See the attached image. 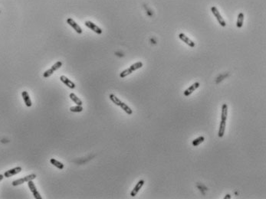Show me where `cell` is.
Segmentation results:
<instances>
[{
	"mask_svg": "<svg viewBox=\"0 0 266 199\" xmlns=\"http://www.w3.org/2000/svg\"><path fill=\"white\" fill-rule=\"evenodd\" d=\"M226 121H224V120H221L220 124V129H219V133H218V136H219V137L222 138L223 137V136H224V133H225V129H226Z\"/></svg>",
	"mask_w": 266,
	"mask_h": 199,
	"instance_id": "obj_13",
	"label": "cell"
},
{
	"mask_svg": "<svg viewBox=\"0 0 266 199\" xmlns=\"http://www.w3.org/2000/svg\"><path fill=\"white\" fill-rule=\"evenodd\" d=\"M179 38H180V40H182L184 43H186L187 45L191 47V48H194V47H195V43H194L192 40H190V38H189L187 36L185 35L183 33H180V35H179Z\"/></svg>",
	"mask_w": 266,
	"mask_h": 199,
	"instance_id": "obj_10",
	"label": "cell"
},
{
	"mask_svg": "<svg viewBox=\"0 0 266 199\" xmlns=\"http://www.w3.org/2000/svg\"><path fill=\"white\" fill-rule=\"evenodd\" d=\"M109 98H110V100H111V101L113 102L114 104H116L117 106H120V103L122 102L119 98L117 97H116L114 94H113V93H111V94L109 95Z\"/></svg>",
	"mask_w": 266,
	"mask_h": 199,
	"instance_id": "obj_19",
	"label": "cell"
},
{
	"mask_svg": "<svg viewBox=\"0 0 266 199\" xmlns=\"http://www.w3.org/2000/svg\"><path fill=\"white\" fill-rule=\"evenodd\" d=\"M84 110L83 106H80V105H77V106H71L70 107V111L73 112V113H81Z\"/></svg>",
	"mask_w": 266,
	"mask_h": 199,
	"instance_id": "obj_21",
	"label": "cell"
},
{
	"mask_svg": "<svg viewBox=\"0 0 266 199\" xmlns=\"http://www.w3.org/2000/svg\"><path fill=\"white\" fill-rule=\"evenodd\" d=\"M144 182H145V181H144V179H141V180H140V181H138L137 183V185H135V187L133 188V189L131 192V197H135L136 195H137V194L138 193V192L141 189V188H142L143 185H144Z\"/></svg>",
	"mask_w": 266,
	"mask_h": 199,
	"instance_id": "obj_8",
	"label": "cell"
},
{
	"mask_svg": "<svg viewBox=\"0 0 266 199\" xmlns=\"http://www.w3.org/2000/svg\"><path fill=\"white\" fill-rule=\"evenodd\" d=\"M22 168H21L20 166H18V167H16V168H12V169H9V170L6 171V172H5L4 173V177L5 178H10L12 176H13V175H16L18 173H20L22 172Z\"/></svg>",
	"mask_w": 266,
	"mask_h": 199,
	"instance_id": "obj_6",
	"label": "cell"
},
{
	"mask_svg": "<svg viewBox=\"0 0 266 199\" xmlns=\"http://www.w3.org/2000/svg\"><path fill=\"white\" fill-rule=\"evenodd\" d=\"M3 179H4V175H2V174H0V181H2V180Z\"/></svg>",
	"mask_w": 266,
	"mask_h": 199,
	"instance_id": "obj_24",
	"label": "cell"
},
{
	"mask_svg": "<svg viewBox=\"0 0 266 199\" xmlns=\"http://www.w3.org/2000/svg\"><path fill=\"white\" fill-rule=\"evenodd\" d=\"M60 80H61V81H62L63 84H65L67 87H68L69 88H71V89L75 88V83H73V82L71 81V80H69L68 78H67V77H65L64 75L61 76Z\"/></svg>",
	"mask_w": 266,
	"mask_h": 199,
	"instance_id": "obj_11",
	"label": "cell"
},
{
	"mask_svg": "<svg viewBox=\"0 0 266 199\" xmlns=\"http://www.w3.org/2000/svg\"><path fill=\"white\" fill-rule=\"evenodd\" d=\"M22 96L23 100H24L25 104L26 105V106H28V107H31L32 104H31V99H30V97H29L28 92H27V91H22Z\"/></svg>",
	"mask_w": 266,
	"mask_h": 199,
	"instance_id": "obj_12",
	"label": "cell"
},
{
	"mask_svg": "<svg viewBox=\"0 0 266 199\" xmlns=\"http://www.w3.org/2000/svg\"><path fill=\"white\" fill-rule=\"evenodd\" d=\"M67 23H68L70 26L72 27V28L75 29V31L78 34L82 33V29H81V27L79 26V25H78L77 24V23H76V22H75L73 19H72V18H68V19H67Z\"/></svg>",
	"mask_w": 266,
	"mask_h": 199,
	"instance_id": "obj_9",
	"label": "cell"
},
{
	"mask_svg": "<svg viewBox=\"0 0 266 199\" xmlns=\"http://www.w3.org/2000/svg\"><path fill=\"white\" fill-rule=\"evenodd\" d=\"M211 11H212V12H213V14L214 15V16H215V18H217L218 22H219L220 25L222 27H226V22H225V20L223 19V18H222V16H221V14L220 13V12H219V10L217 9V8L215 6H213L211 8Z\"/></svg>",
	"mask_w": 266,
	"mask_h": 199,
	"instance_id": "obj_3",
	"label": "cell"
},
{
	"mask_svg": "<svg viewBox=\"0 0 266 199\" xmlns=\"http://www.w3.org/2000/svg\"><path fill=\"white\" fill-rule=\"evenodd\" d=\"M50 162H51V163L52 164L53 166H55L56 168H59V169H63V168H64V164L62 163L61 162L58 161V160H56V159H53V158L50 159Z\"/></svg>",
	"mask_w": 266,
	"mask_h": 199,
	"instance_id": "obj_17",
	"label": "cell"
},
{
	"mask_svg": "<svg viewBox=\"0 0 266 199\" xmlns=\"http://www.w3.org/2000/svg\"><path fill=\"white\" fill-rule=\"evenodd\" d=\"M69 97H70V99H71V100L75 103V104H77V105H80V106H82V104H83L82 101L80 100V98H78V97L75 94V93H70Z\"/></svg>",
	"mask_w": 266,
	"mask_h": 199,
	"instance_id": "obj_16",
	"label": "cell"
},
{
	"mask_svg": "<svg viewBox=\"0 0 266 199\" xmlns=\"http://www.w3.org/2000/svg\"><path fill=\"white\" fill-rule=\"evenodd\" d=\"M204 140H205L204 136H199L198 138L194 139V140L193 141V142H192V144H193V146H199L200 144L202 143V142H204Z\"/></svg>",
	"mask_w": 266,
	"mask_h": 199,
	"instance_id": "obj_20",
	"label": "cell"
},
{
	"mask_svg": "<svg viewBox=\"0 0 266 199\" xmlns=\"http://www.w3.org/2000/svg\"><path fill=\"white\" fill-rule=\"evenodd\" d=\"M243 22H244V14L242 13V12H240L239 15H238V19H237V22H236V26L237 28H242V25H243Z\"/></svg>",
	"mask_w": 266,
	"mask_h": 199,
	"instance_id": "obj_15",
	"label": "cell"
},
{
	"mask_svg": "<svg viewBox=\"0 0 266 199\" xmlns=\"http://www.w3.org/2000/svg\"><path fill=\"white\" fill-rule=\"evenodd\" d=\"M84 25H85L88 29H91L92 31H94L95 33L98 34V35H101V34H102V29H101V28H99L98 25H96L94 23L91 22V21H86L85 23H84Z\"/></svg>",
	"mask_w": 266,
	"mask_h": 199,
	"instance_id": "obj_5",
	"label": "cell"
},
{
	"mask_svg": "<svg viewBox=\"0 0 266 199\" xmlns=\"http://www.w3.org/2000/svg\"><path fill=\"white\" fill-rule=\"evenodd\" d=\"M225 198H226H226H231L230 195H226V197H225Z\"/></svg>",
	"mask_w": 266,
	"mask_h": 199,
	"instance_id": "obj_25",
	"label": "cell"
},
{
	"mask_svg": "<svg viewBox=\"0 0 266 199\" xmlns=\"http://www.w3.org/2000/svg\"><path fill=\"white\" fill-rule=\"evenodd\" d=\"M62 66V61H58V62H56L55 64H54V65H52V66H51V69L54 71V72H55V71H57V70H58V69L60 68V67Z\"/></svg>",
	"mask_w": 266,
	"mask_h": 199,
	"instance_id": "obj_22",
	"label": "cell"
},
{
	"mask_svg": "<svg viewBox=\"0 0 266 199\" xmlns=\"http://www.w3.org/2000/svg\"><path fill=\"white\" fill-rule=\"evenodd\" d=\"M28 185H29V188L30 189V191L31 192V193L33 194L34 198L36 199H42V196H41L40 193L38 192V190H37V188H36V185H35V184L32 181V180L31 181H28Z\"/></svg>",
	"mask_w": 266,
	"mask_h": 199,
	"instance_id": "obj_4",
	"label": "cell"
},
{
	"mask_svg": "<svg viewBox=\"0 0 266 199\" xmlns=\"http://www.w3.org/2000/svg\"><path fill=\"white\" fill-rule=\"evenodd\" d=\"M228 117V106L227 104H223L222 106V113H221V120L226 121Z\"/></svg>",
	"mask_w": 266,
	"mask_h": 199,
	"instance_id": "obj_14",
	"label": "cell"
},
{
	"mask_svg": "<svg viewBox=\"0 0 266 199\" xmlns=\"http://www.w3.org/2000/svg\"><path fill=\"white\" fill-rule=\"evenodd\" d=\"M36 178V174H31V175H27V176H25V177H24V178H22V179H16V180L12 181V185L13 186L20 185L25 183V182H28L29 181L33 180V179H35Z\"/></svg>",
	"mask_w": 266,
	"mask_h": 199,
	"instance_id": "obj_2",
	"label": "cell"
},
{
	"mask_svg": "<svg viewBox=\"0 0 266 199\" xmlns=\"http://www.w3.org/2000/svg\"><path fill=\"white\" fill-rule=\"evenodd\" d=\"M120 106V108L122 109L123 110H124L125 113H127L128 115H131V114L133 113V110H131V109L130 108V107H129V106H127L126 104H124V103H123V102L120 103V106Z\"/></svg>",
	"mask_w": 266,
	"mask_h": 199,
	"instance_id": "obj_18",
	"label": "cell"
},
{
	"mask_svg": "<svg viewBox=\"0 0 266 199\" xmlns=\"http://www.w3.org/2000/svg\"><path fill=\"white\" fill-rule=\"evenodd\" d=\"M142 67H143L142 62L141 61L137 62V63H135V64H132V65H131L129 68L123 71L120 74V77L121 78H125V77H127V76L129 75V74H131L133 73V71H135L136 70H138V69L141 68Z\"/></svg>",
	"mask_w": 266,
	"mask_h": 199,
	"instance_id": "obj_1",
	"label": "cell"
},
{
	"mask_svg": "<svg viewBox=\"0 0 266 199\" xmlns=\"http://www.w3.org/2000/svg\"><path fill=\"white\" fill-rule=\"evenodd\" d=\"M200 86V83H199V82H196V83H194L193 85H191L189 87H188V88L186 89V91L183 92V94H184L185 97H189V96L190 95V94H192L193 92H194L196 89L199 88V87Z\"/></svg>",
	"mask_w": 266,
	"mask_h": 199,
	"instance_id": "obj_7",
	"label": "cell"
},
{
	"mask_svg": "<svg viewBox=\"0 0 266 199\" xmlns=\"http://www.w3.org/2000/svg\"><path fill=\"white\" fill-rule=\"evenodd\" d=\"M53 73H54V71H52L51 68H50V69H49V70H47V71H44V74H43V77L45 78H49L50 76L53 74Z\"/></svg>",
	"mask_w": 266,
	"mask_h": 199,
	"instance_id": "obj_23",
	"label": "cell"
}]
</instances>
